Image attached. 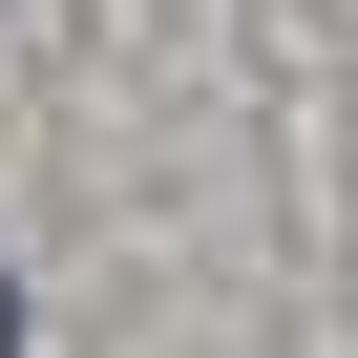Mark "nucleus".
<instances>
[{
	"label": "nucleus",
	"mask_w": 358,
	"mask_h": 358,
	"mask_svg": "<svg viewBox=\"0 0 358 358\" xmlns=\"http://www.w3.org/2000/svg\"><path fill=\"white\" fill-rule=\"evenodd\" d=\"M0 337H22V295H0Z\"/></svg>",
	"instance_id": "1"
}]
</instances>
